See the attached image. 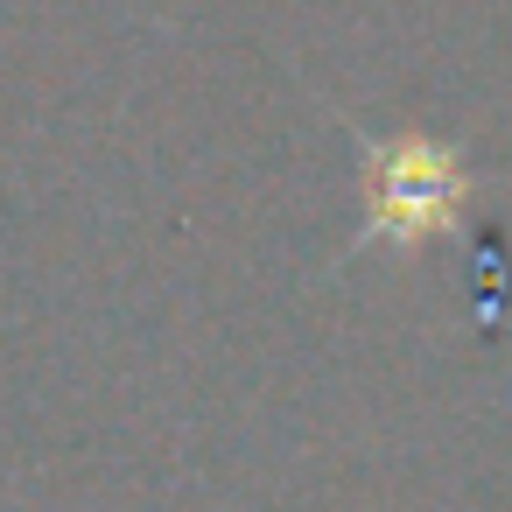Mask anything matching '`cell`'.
I'll list each match as a JSON object with an SVG mask.
<instances>
[{"label":"cell","mask_w":512,"mask_h":512,"mask_svg":"<svg viewBox=\"0 0 512 512\" xmlns=\"http://www.w3.org/2000/svg\"><path fill=\"white\" fill-rule=\"evenodd\" d=\"M470 197V169L456 162L449 141L400 134L379 141L365 162V232L372 239H428L442 232Z\"/></svg>","instance_id":"6da1fadb"}]
</instances>
